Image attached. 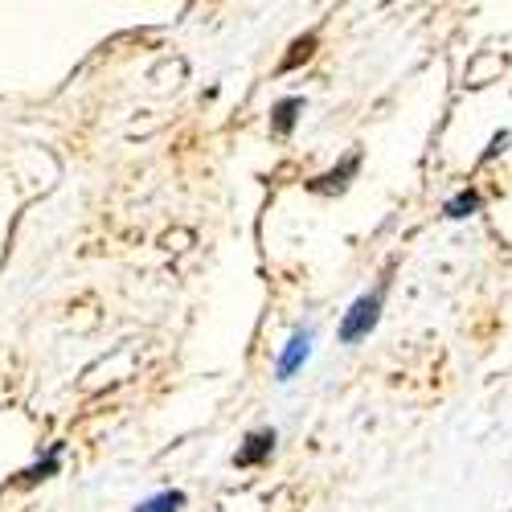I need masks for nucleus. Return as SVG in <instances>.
<instances>
[{"label":"nucleus","instance_id":"f257e3e1","mask_svg":"<svg viewBox=\"0 0 512 512\" xmlns=\"http://www.w3.org/2000/svg\"><path fill=\"white\" fill-rule=\"evenodd\" d=\"M381 300H386V283H381L377 291H369V295H361V300L345 312V320H340V340H345V345H357L361 336L373 332V324L381 316Z\"/></svg>","mask_w":512,"mask_h":512},{"label":"nucleus","instance_id":"f03ea898","mask_svg":"<svg viewBox=\"0 0 512 512\" xmlns=\"http://www.w3.org/2000/svg\"><path fill=\"white\" fill-rule=\"evenodd\" d=\"M275 431H271V426H263V431H250L246 435V443L234 451V467H259L271 451H275Z\"/></svg>","mask_w":512,"mask_h":512},{"label":"nucleus","instance_id":"7ed1b4c3","mask_svg":"<svg viewBox=\"0 0 512 512\" xmlns=\"http://www.w3.org/2000/svg\"><path fill=\"white\" fill-rule=\"evenodd\" d=\"M357 168H361V156L353 152V156L340 160V164L332 168V173L316 177L308 189H312V193H345V189H349V177H357Z\"/></svg>","mask_w":512,"mask_h":512},{"label":"nucleus","instance_id":"20e7f679","mask_svg":"<svg viewBox=\"0 0 512 512\" xmlns=\"http://www.w3.org/2000/svg\"><path fill=\"white\" fill-rule=\"evenodd\" d=\"M308 357H312V328H304V332H295V336H291V345H287V353L279 357V369H275L279 381H291V373L300 369Z\"/></svg>","mask_w":512,"mask_h":512},{"label":"nucleus","instance_id":"39448f33","mask_svg":"<svg viewBox=\"0 0 512 512\" xmlns=\"http://www.w3.org/2000/svg\"><path fill=\"white\" fill-rule=\"evenodd\" d=\"M300 111H304V99H283V103H275V111H271V132H275V136H287L291 127H295V119H300Z\"/></svg>","mask_w":512,"mask_h":512},{"label":"nucleus","instance_id":"423d86ee","mask_svg":"<svg viewBox=\"0 0 512 512\" xmlns=\"http://www.w3.org/2000/svg\"><path fill=\"white\" fill-rule=\"evenodd\" d=\"M185 500H189V496L173 488V492H156V496H148V500H144V504H136L132 512H181V508H185Z\"/></svg>","mask_w":512,"mask_h":512},{"label":"nucleus","instance_id":"0eeeda50","mask_svg":"<svg viewBox=\"0 0 512 512\" xmlns=\"http://www.w3.org/2000/svg\"><path fill=\"white\" fill-rule=\"evenodd\" d=\"M476 209H480V193H476V189H463V193H455V197L443 205L447 218H472Z\"/></svg>","mask_w":512,"mask_h":512},{"label":"nucleus","instance_id":"6e6552de","mask_svg":"<svg viewBox=\"0 0 512 512\" xmlns=\"http://www.w3.org/2000/svg\"><path fill=\"white\" fill-rule=\"evenodd\" d=\"M316 54V33H308V37H300V41H295V46H291V54L279 62V70H291V66H300V62H308Z\"/></svg>","mask_w":512,"mask_h":512},{"label":"nucleus","instance_id":"1a4fd4ad","mask_svg":"<svg viewBox=\"0 0 512 512\" xmlns=\"http://www.w3.org/2000/svg\"><path fill=\"white\" fill-rule=\"evenodd\" d=\"M58 472V447L50 451V459L46 463H37V467H29V472H25V484H37V480H50Z\"/></svg>","mask_w":512,"mask_h":512}]
</instances>
